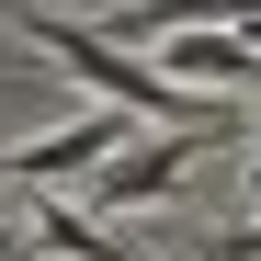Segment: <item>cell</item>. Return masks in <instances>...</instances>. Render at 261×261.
I'll return each instance as SVG.
<instances>
[{
	"instance_id": "6da1fadb",
	"label": "cell",
	"mask_w": 261,
	"mask_h": 261,
	"mask_svg": "<svg viewBox=\"0 0 261 261\" xmlns=\"http://www.w3.org/2000/svg\"><path fill=\"white\" fill-rule=\"evenodd\" d=\"M125 102H91V114H68L57 137H23V148H0V182H80V170H102L125 148Z\"/></svg>"
},
{
	"instance_id": "7a4b0ae2",
	"label": "cell",
	"mask_w": 261,
	"mask_h": 261,
	"mask_svg": "<svg viewBox=\"0 0 261 261\" xmlns=\"http://www.w3.org/2000/svg\"><path fill=\"white\" fill-rule=\"evenodd\" d=\"M216 137H227V125H170L159 148H114L102 182H91V216H137V204H159V193L193 170V148H216Z\"/></svg>"
},
{
	"instance_id": "3957f363",
	"label": "cell",
	"mask_w": 261,
	"mask_h": 261,
	"mask_svg": "<svg viewBox=\"0 0 261 261\" xmlns=\"http://www.w3.org/2000/svg\"><path fill=\"white\" fill-rule=\"evenodd\" d=\"M159 68L182 91H239L261 80V34H159Z\"/></svg>"
},
{
	"instance_id": "277c9868",
	"label": "cell",
	"mask_w": 261,
	"mask_h": 261,
	"mask_svg": "<svg viewBox=\"0 0 261 261\" xmlns=\"http://www.w3.org/2000/svg\"><path fill=\"white\" fill-rule=\"evenodd\" d=\"M23 227H34V250H68V261H148V250H125L91 204H34Z\"/></svg>"
},
{
	"instance_id": "5b68a950",
	"label": "cell",
	"mask_w": 261,
	"mask_h": 261,
	"mask_svg": "<svg viewBox=\"0 0 261 261\" xmlns=\"http://www.w3.org/2000/svg\"><path fill=\"white\" fill-rule=\"evenodd\" d=\"M204 261H261V216H250V227H227V239H204Z\"/></svg>"
},
{
	"instance_id": "8992f818",
	"label": "cell",
	"mask_w": 261,
	"mask_h": 261,
	"mask_svg": "<svg viewBox=\"0 0 261 261\" xmlns=\"http://www.w3.org/2000/svg\"><path fill=\"white\" fill-rule=\"evenodd\" d=\"M34 250V227H12V216H0V261H23Z\"/></svg>"
},
{
	"instance_id": "52a82bcc",
	"label": "cell",
	"mask_w": 261,
	"mask_h": 261,
	"mask_svg": "<svg viewBox=\"0 0 261 261\" xmlns=\"http://www.w3.org/2000/svg\"><path fill=\"white\" fill-rule=\"evenodd\" d=\"M0 68H23V57H12V46H0Z\"/></svg>"
},
{
	"instance_id": "ba28073f",
	"label": "cell",
	"mask_w": 261,
	"mask_h": 261,
	"mask_svg": "<svg viewBox=\"0 0 261 261\" xmlns=\"http://www.w3.org/2000/svg\"><path fill=\"white\" fill-rule=\"evenodd\" d=\"M250 182H261V148H250Z\"/></svg>"
}]
</instances>
